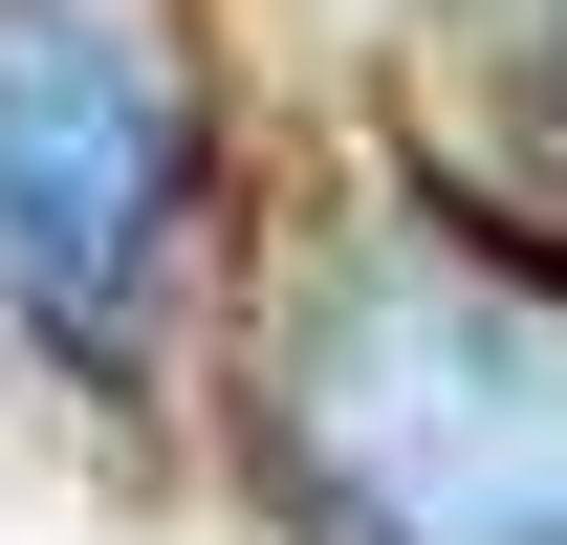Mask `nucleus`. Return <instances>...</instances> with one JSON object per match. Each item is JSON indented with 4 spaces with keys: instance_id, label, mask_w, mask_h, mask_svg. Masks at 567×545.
Masks as SVG:
<instances>
[{
    "instance_id": "1",
    "label": "nucleus",
    "mask_w": 567,
    "mask_h": 545,
    "mask_svg": "<svg viewBox=\"0 0 567 545\" xmlns=\"http://www.w3.org/2000/svg\"><path fill=\"white\" fill-rule=\"evenodd\" d=\"M262 459L328 545H567V284L350 240L262 328Z\"/></svg>"
},
{
    "instance_id": "2",
    "label": "nucleus",
    "mask_w": 567,
    "mask_h": 545,
    "mask_svg": "<svg viewBox=\"0 0 567 545\" xmlns=\"http://www.w3.org/2000/svg\"><path fill=\"white\" fill-rule=\"evenodd\" d=\"M175 240H197V66H175V22L153 0H0V306L66 371H132Z\"/></svg>"
}]
</instances>
